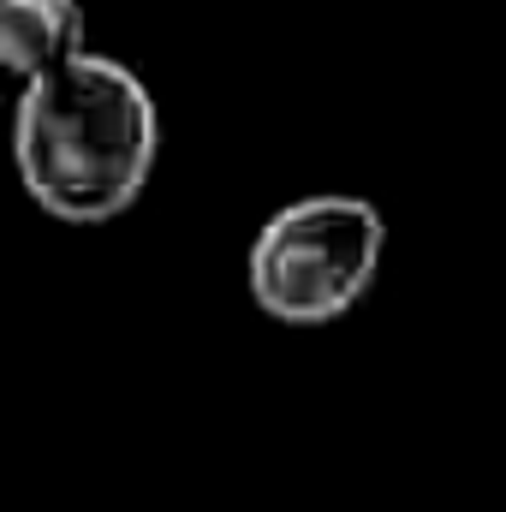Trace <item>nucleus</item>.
I'll return each instance as SVG.
<instances>
[{
	"mask_svg": "<svg viewBox=\"0 0 506 512\" xmlns=\"http://www.w3.org/2000/svg\"><path fill=\"white\" fill-rule=\"evenodd\" d=\"M161 149V114L143 78L114 54H78L24 84L12 155L30 203L66 227L120 221L143 197Z\"/></svg>",
	"mask_w": 506,
	"mask_h": 512,
	"instance_id": "obj_1",
	"label": "nucleus"
},
{
	"mask_svg": "<svg viewBox=\"0 0 506 512\" xmlns=\"http://www.w3.org/2000/svg\"><path fill=\"white\" fill-rule=\"evenodd\" d=\"M387 221L370 197L316 191L262 221L251 245V298L286 328H322L346 316L381 274Z\"/></svg>",
	"mask_w": 506,
	"mask_h": 512,
	"instance_id": "obj_2",
	"label": "nucleus"
},
{
	"mask_svg": "<svg viewBox=\"0 0 506 512\" xmlns=\"http://www.w3.org/2000/svg\"><path fill=\"white\" fill-rule=\"evenodd\" d=\"M78 54H90L78 0H0V66L18 84H36Z\"/></svg>",
	"mask_w": 506,
	"mask_h": 512,
	"instance_id": "obj_3",
	"label": "nucleus"
}]
</instances>
